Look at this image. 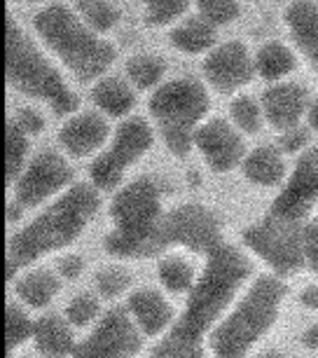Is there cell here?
I'll list each match as a JSON object with an SVG mask.
<instances>
[{
    "label": "cell",
    "instance_id": "2",
    "mask_svg": "<svg viewBox=\"0 0 318 358\" xmlns=\"http://www.w3.org/2000/svg\"><path fill=\"white\" fill-rule=\"evenodd\" d=\"M101 206L99 187L75 183L57 197L43 213L36 215L24 229L12 234L8 244V279L19 269L80 239Z\"/></svg>",
    "mask_w": 318,
    "mask_h": 358
},
{
    "label": "cell",
    "instance_id": "30",
    "mask_svg": "<svg viewBox=\"0 0 318 358\" xmlns=\"http://www.w3.org/2000/svg\"><path fill=\"white\" fill-rule=\"evenodd\" d=\"M75 8L96 33H108L120 22V10L108 0H75Z\"/></svg>",
    "mask_w": 318,
    "mask_h": 358
},
{
    "label": "cell",
    "instance_id": "14",
    "mask_svg": "<svg viewBox=\"0 0 318 358\" xmlns=\"http://www.w3.org/2000/svg\"><path fill=\"white\" fill-rule=\"evenodd\" d=\"M258 73L255 59L250 57L248 47L239 40H229L218 45L204 59V76L218 92H236L248 85Z\"/></svg>",
    "mask_w": 318,
    "mask_h": 358
},
{
    "label": "cell",
    "instance_id": "25",
    "mask_svg": "<svg viewBox=\"0 0 318 358\" xmlns=\"http://www.w3.org/2000/svg\"><path fill=\"white\" fill-rule=\"evenodd\" d=\"M297 59L293 50H288L283 43H267L255 54V69L265 80H281L288 73H293Z\"/></svg>",
    "mask_w": 318,
    "mask_h": 358
},
{
    "label": "cell",
    "instance_id": "41",
    "mask_svg": "<svg viewBox=\"0 0 318 358\" xmlns=\"http://www.w3.org/2000/svg\"><path fill=\"white\" fill-rule=\"evenodd\" d=\"M302 344L307 349H318V323L309 326L307 330L302 333Z\"/></svg>",
    "mask_w": 318,
    "mask_h": 358
},
{
    "label": "cell",
    "instance_id": "33",
    "mask_svg": "<svg viewBox=\"0 0 318 358\" xmlns=\"http://www.w3.org/2000/svg\"><path fill=\"white\" fill-rule=\"evenodd\" d=\"M129 286H131V272H127L124 267L110 265V267L99 269L96 288L101 295L108 297V300H115V297L124 295L127 290H129Z\"/></svg>",
    "mask_w": 318,
    "mask_h": 358
},
{
    "label": "cell",
    "instance_id": "32",
    "mask_svg": "<svg viewBox=\"0 0 318 358\" xmlns=\"http://www.w3.org/2000/svg\"><path fill=\"white\" fill-rule=\"evenodd\" d=\"M189 0H143L145 24L147 26H166L175 22L187 12Z\"/></svg>",
    "mask_w": 318,
    "mask_h": 358
},
{
    "label": "cell",
    "instance_id": "35",
    "mask_svg": "<svg viewBox=\"0 0 318 358\" xmlns=\"http://www.w3.org/2000/svg\"><path fill=\"white\" fill-rule=\"evenodd\" d=\"M101 314V305L99 300L89 293L75 295L66 307V319L73 328H87L89 323H94Z\"/></svg>",
    "mask_w": 318,
    "mask_h": 358
},
{
    "label": "cell",
    "instance_id": "13",
    "mask_svg": "<svg viewBox=\"0 0 318 358\" xmlns=\"http://www.w3.org/2000/svg\"><path fill=\"white\" fill-rule=\"evenodd\" d=\"M318 201V148H309L300 155L286 187L274 199L272 211L279 218L304 222Z\"/></svg>",
    "mask_w": 318,
    "mask_h": 358
},
{
    "label": "cell",
    "instance_id": "45",
    "mask_svg": "<svg viewBox=\"0 0 318 358\" xmlns=\"http://www.w3.org/2000/svg\"><path fill=\"white\" fill-rule=\"evenodd\" d=\"M314 66H316V69H318V62H316V64H314Z\"/></svg>",
    "mask_w": 318,
    "mask_h": 358
},
{
    "label": "cell",
    "instance_id": "12",
    "mask_svg": "<svg viewBox=\"0 0 318 358\" xmlns=\"http://www.w3.org/2000/svg\"><path fill=\"white\" fill-rule=\"evenodd\" d=\"M73 183V169L59 152L45 150L24 169L22 178L15 185L19 206L33 208L54 197H61Z\"/></svg>",
    "mask_w": 318,
    "mask_h": 358
},
{
    "label": "cell",
    "instance_id": "17",
    "mask_svg": "<svg viewBox=\"0 0 318 358\" xmlns=\"http://www.w3.org/2000/svg\"><path fill=\"white\" fill-rule=\"evenodd\" d=\"M309 103L307 90L295 83H279L262 94V113L269 124L281 134L300 127V120L309 110Z\"/></svg>",
    "mask_w": 318,
    "mask_h": 358
},
{
    "label": "cell",
    "instance_id": "18",
    "mask_svg": "<svg viewBox=\"0 0 318 358\" xmlns=\"http://www.w3.org/2000/svg\"><path fill=\"white\" fill-rule=\"evenodd\" d=\"M127 312L140 328V333L150 337L168 333L173 326V307L168 305L164 295L152 288H140L131 293Z\"/></svg>",
    "mask_w": 318,
    "mask_h": 358
},
{
    "label": "cell",
    "instance_id": "27",
    "mask_svg": "<svg viewBox=\"0 0 318 358\" xmlns=\"http://www.w3.org/2000/svg\"><path fill=\"white\" fill-rule=\"evenodd\" d=\"M5 145H8V185H17V180L24 173L26 157H29L31 150V136L12 117L8 120Z\"/></svg>",
    "mask_w": 318,
    "mask_h": 358
},
{
    "label": "cell",
    "instance_id": "5",
    "mask_svg": "<svg viewBox=\"0 0 318 358\" xmlns=\"http://www.w3.org/2000/svg\"><path fill=\"white\" fill-rule=\"evenodd\" d=\"M36 31L80 83H92L110 69L117 50L66 5H50L36 15Z\"/></svg>",
    "mask_w": 318,
    "mask_h": 358
},
{
    "label": "cell",
    "instance_id": "11",
    "mask_svg": "<svg viewBox=\"0 0 318 358\" xmlns=\"http://www.w3.org/2000/svg\"><path fill=\"white\" fill-rule=\"evenodd\" d=\"M143 349V333L129 312L110 309L96 328L78 344L73 358H136Z\"/></svg>",
    "mask_w": 318,
    "mask_h": 358
},
{
    "label": "cell",
    "instance_id": "15",
    "mask_svg": "<svg viewBox=\"0 0 318 358\" xmlns=\"http://www.w3.org/2000/svg\"><path fill=\"white\" fill-rule=\"evenodd\" d=\"M194 145L211 171L227 173L243 162V138L232 124L220 117L204 122L194 134Z\"/></svg>",
    "mask_w": 318,
    "mask_h": 358
},
{
    "label": "cell",
    "instance_id": "1",
    "mask_svg": "<svg viewBox=\"0 0 318 358\" xmlns=\"http://www.w3.org/2000/svg\"><path fill=\"white\" fill-rule=\"evenodd\" d=\"M250 276V260L232 244L206 258L204 272L187 293L180 319L152 349V358H204V337L222 321Z\"/></svg>",
    "mask_w": 318,
    "mask_h": 358
},
{
    "label": "cell",
    "instance_id": "36",
    "mask_svg": "<svg viewBox=\"0 0 318 358\" xmlns=\"http://www.w3.org/2000/svg\"><path fill=\"white\" fill-rule=\"evenodd\" d=\"M302 248H304V265L314 274H318V215L311 218L309 222H304Z\"/></svg>",
    "mask_w": 318,
    "mask_h": 358
},
{
    "label": "cell",
    "instance_id": "21",
    "mask_svg": "<svg viewBox=\"0 0 318 358\" xmlns=\"http://www.w3.org/2000/svg\"><path fill=\"white\" fill-rule=\"evenodd\" d=\"M243 176L253 185L274 187L286 178V162L281 157V150L272 145H260L243 159Z\"/></svg>",
    "mask_w": 318,
    "mask_h": 358
},
{
    "label": "cell",
    "instance_id": "9",
    "mask_svg": "<svg viewBox=\"0 0 318 358\" xmlns=\"http://www.w3.org/2000/svg\"><path fill=\"white\" fill-rule=\"evenodd\" d=\"M304 222L286 220L269 213L241 232V239L258 258L274 269L276 276H293L304 267Z\"/></svg>",
    "mask_w": 318,
    "mask_h": 358
},
{
    "label": "cell",
    "instance_id": "31",
    "mask_svg": "<svg viewBox=\"0 0 318 358\" xmlns=\"http://www.w3.org/2000/svg\"><path fill=\"white\" fill-rule=\"evenodd\" d=\"M229 115H232V122L239 131L243 134H258L262 127V108L255 99L250 96H239L232 101L229 106Z\"/></svg>",
    "mask_w": 318,
    "mask_h": 358
},
{
    "label": "cell",
    "instance_id": "37",
    "mask_svg": "<svg viewBox=\"0 0 318 358\" xmlns=\"http://www.w3.org/2000/svg\"><path fill=\"white\" fill-rule=\"evenodd\" d=\"M307 145H309V131L302 129V127L283 131L279 138V148L283 152H304Z\"/></svg>",
    "mask_w": 318,
    "mask_h": 358
},
{
    "label": "cell",
    "instance_id": "4",
    "mask_svg": "<svg viewBox=\"0 0 318 358\" xmlns=\"http://www.w3.org/2000/svg\"><path fill=\"white\" fill-rule=\"evenodd\" d=\"M286 295L288 288L281 276H258L211 333V351L215 358H246L250 349L274 328Z\"/></svg>",
    "mask_w": 318,
    "mask_h": 358
},
{
    "label": "cell",
    "instance_id": "3",
    "mask_svg": "<svg viewBox=\"0 0 318 358\" xmlns=\"http://www.w3.org/2000/svg\"><path fill=\"white\" fill-rule=\"evenodd\" d=\"M164 187L157 178H136L115 194L110 204L113 232L106 236V253L120 260L154 258L152 239L164 220Z\"/></svg>",
    "mask_w": 318,
    "mask_h": 358
},
{
    "label": "cell",
    "instance_id": "29",
    "mask_svg": "<svg viewBox=\"0 0 318 358\" xmlns=\"http://www.w3.org/2000/svg\"><path fill=\"white\" fill-rule=\"evenodd\" d=\"M5 335H8V349L15 351L17 347H24L26 342L36 335V321L26 314L24 307L17 302H8V314H5Z\"/></svg>",
    "mask_w": 318,
    "mask_h": 358
},
{
    "label": "cell",
    "instance_id": "24",
    "mask_svg": "<svg viewBox=\"0 0 318 358\" xmlns=\"http://www.w3.org/2000/svg\"><path fill=\"white\" fill-rule=\"evenodd\" d=\"M215 43L213 26L204 19L189 17L171 31V45L182 54H201Z\"/></svg>",
    "mask_w": 318,
    "mask_h": 358
},
{
    "label": "cell",
    "instance_id": "34",
    "mask_svg": "<svg viewBox=\"0 0 318 358\" xmlns=\"http://www.w3.org/2000/svg\"><path fill=\"white\" fill-rule=\"evenodd\" d=\"M199 15L211 26L232 24L241 15L239 0H197Z\"/></svg>",
    "mask_w": 318,
    "mask_h": 358
},
{
    "label": "cell",
    "instance_id": "8",
    "mask_svg": "<svg viewBox=\"0 0 318 358\" xmlns=\"http://www.w3.org/2000/svg\"><path fill=\"white\" fill-rule=\"evenodd\" d=\"M225 244L222 222L213 208L204 204H182L168 211L154 232L152 253L159 255L171 246H182L197 255H211Z\"/></svg>",
    "mask_w": 318,
    "mask_h": 358
},
{
    "label": "cell",
    "instance_id": "19",
    "mask_svg": "<svg viewBox=\"0 0 318 358\" xmlns=\"http://www.w3.org/2000/svg\"><path fill=\"white\" fill-rule=\"evenodd\" d=\"M33 344H36V351L43 358H68L78 349L75 337H73V326L68 319L59 314L40 316L36 321Z\"/></svg>",
    "mask_w": 318,
    "mask_h": 358
},
{
    "label": "cell",
    "instance_id": "10",
    "mask_svg": "<svg viewBox=\"0 0 318 358\" xmlns=\"http://www.w3.org/2000/svg\"><path fill=\"white\" fill-rule=\"evenodd\" d=\"M154 143L150 124L143 117H129L115 131L113 143L103 155H99L89 166L92 185L99 190H115L129 164H136Z\"/></svg>",
    "mask_w": 318,
    "mask_h": 358
},
{
    "label": "cell",
    "instance_id": "44",
    "mask_svg": "<svg viewBox=\"0 0 318 358\" xmlns=\"http://www.w3.org/2000/svg\"><path fill=\"white\" fill-rule=\"evenodd\" d=\"M24 3H31V0H24Z\"/></svg>",
    "mask_w": 318,
    "mask_h": 358
},
{
    "label": "cell",
    "instance_id": "26",
    "mask_svg": "<svg viewBox=\"0 0 318 358\" xmlns=\"http://www.w3.org/2000/svg\"><path fill=\"white\" fill-rule=\"evenodd\" d=\"M157 276L168 293H189L197 283L194 267L178 255H168V258L161 260L157 265Z\"/></svg>",
    "mask_w": 318,
    "mask_h": 358
},
{
    "label": "cell",
    "instance_id": "40",
    "mask_svg": "<svg viewBox=\"0 0 318 358\" xmlns=\"http://www.w3.org/2000/svg\"><path fill=\"white\" fill-rule=\"evenodd\" d=\"M300 302L302 307L307 309H318V286H307L300 293Z\"/></svg>",
    "mask_w": 318,
    "mask_h": 358
},
{
    "label": "cell",
    "instance_id": "7",
    "mask_svg": "<svg viewBox=\"0 0 318 358\" xmlns=\"http://www.w3.org/2000/svg\"><path fill=\"white\" fill-rule=\"evenodd\" d=\"M211 96L194 78L168 80L150 96V115L175 157H185L194 145V134L204 124Z\"/></svg>",
    "mask_w": 318,
    "mask_h": 358
},
{
    "label": "cell",
    "instance_id": "23",
    "mask_svg": "<svg viewBox=\"0 0 318 358\" xmlns=\"http://www.w3.org/2000/svg\"><path fill=\"white\" fill-rule=\"evenodd\" d=\"M59 290H61L59 276L50 272V269H31L29 274H24L17 281L19 300L33 309L47 307L59 295Z\"/></svg>",
    "mask_w": 318,
    "mask_h": 358
},
{
    "label": "cell",
    "instance_id": "39",
    "mask_svg": "<svg viewBox=\"0 0 318 358\" xmlns=\"http://www.w3.org/2000/svg\"><path fill=\"white\" fill-rule=\"evenodd\" d=\"M57 269H59V274L64 276V279H68V281L80 279L82 272H85V260L80 258V255H66V258L59 260Z\"/></svg>",
    "mask_w": 318,
    "mask_h": 358
},
{
    "label": "cell",
    "instance_id": "38",
    "mask_svg": "<svg viewBox=\"0 0 318 358\" xmlns=\"http://www.w3.org/2000/svg\"><path fill=\"white\" fill-rule=\"evenodd\" d=\"M15 122L22 127V129L29 134V136H36V134H40L45 129V120L43 115H40L38 110H31V108H19L15 117Z\"/></svg>",
    "mask_w": 318,
    "mask_h": 358
},
{
    "label": "cell",
    "instance_id": "20",
    "mask_svg": "<svg viewBox=\"0 0 318 358\" xmlns=\"http://www.w3.org/2000/svg\"><path fill=\"white\" fill-rule=\"evenodd\" d=\"M286 24L295 45L311 59L318 62V3L316 0H293L286 10Z\"/></svg>",
    "mask_w": 318,
    "mask_h": 358
},
{
    "label": "cell",
    "instance_id": "6",
    "mask_svg": "<svg viewBox=\"0 0 318 358\" xmlns=\"http://www.w3.org/2000/svg\"><path fill=\"white\" fill-rule=\"evenodd\" d=\"M8 83L24 96L43 101L57 115H71L80 106L61 73L12 17L8 19Z\"/></svg>",
    "mask_w": 318,
    "mask_h": 358
},
{
    "label": "cell",
    "instance_id": "43",
    "mask_svg": "<svg viewBox=\"0 0 318 358\" xmlns=\"http://www.w3.org/2000/svg\"><path fill=\"white\" fill-rule=\"evenodd\" d=\"M258 358H290V356L283 354V351H265V354L258 356Z\"/></svg>",
    "mask_w": 318,
    "mask_h": 358
},
{
    "label": "cell",
    "instance_id": "22",
    "mask_svg": "<svg viewBox=\"0 0 318 358\" xmlns=\"http://www.w3.org/2000/svg\"><path fill=\"white\" fill-rule=\"evenodd\" d=\"M92 99L99 106V110H103L110 117H124L136 106V94H133L131 85L122 78L99 80L92 92Z\"/></svg>",
    "mask_w": 318,
    "mask_h": 358
},
{
    "label": "cell",
    "instance_id": "42",
    "mask_svg": "<svg viewBox=\"0 0 318 358\" xmlns=\"http://www.w3.org/2000/svg\"><path fill=\"white\" fill-rule=\"evenodd\" d=\"M307 117H309V124H311V129H316L318 131V96L311 99V103H309V110H307Z\"/></svg>",
    "mask_w": 318,
    "mask_h": 358
},
{
    "label": "cell",
    "instance_id": "16",
    "mask_svg": "<svg viewBox=\"0 0 318 358\" xmlns=\"http://www.w3.org/2000/svg\"><path fill=\"white\" fill-rule=\"evenodd\" d=\"M110 136V127L99 113H78L61 127L59 141L71 157H92L106 145Z\"/></svg>",
    "mask_w": 318,
    "mask_h": 358
},
{
    "label": "cell",
    "instance_id": "28",
    "mask_svg": "<svg viewBox=\"0 0 318 358\" xmlns=\"http://www.w3.org/2000/svg\"><path fill=\"white\" fill-rule=\"evenodd\" d=\"M166 66L159 57L152 54H136L127 62V76L138 90H150V87L159 85V80L164 78Z\"/></svg>",
    "mask_w": 318,
    "mask_h": 358
}]
</instances>
